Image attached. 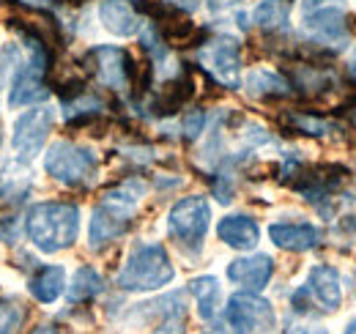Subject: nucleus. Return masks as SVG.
<instances>
[{"label": "nucleus", "mask_w": 356, "mask_h": 334, "mask_svg": "<svg viewBox=\"0 0 356 334\" xmlns=\"http://www.w3.org/2000/svg\"><path fill=\"white\" fill-rule=\"evenodd\" d=\"M104 291V280L93 266H80L69 285V304H86Z\"/></svg>", "instance_id": "obj_21"}, {"label": "nucleus", "mask_w": 356, "mask_h": 334, "mask_svg": "<svg viewBox=\"0 0 356 334\" xmlns=\"http://www.w3.org/2000/svg\"><path fill=\"white\" fill-rule=\"evenodd\" d=\"M285 334H329V332L321 329V326H293V329H288Z\"/></svg>", "instance_id": "obj_29"}, {"label": "nucleus", "mask_w": 356, "mask_h": 334, "mask_svg": "<svg viewBox=\"0 0 356 334\" xmlns=\"http://www.w3.org/2000/svg\"><path fill=\"white\" fill-rule=\"evenodd\" d=\"M173 277H176V269L162 244H137L129 252L124 269L118 271L115 285L121 291L148 293L170 285Z\"/></svg>", "instance_id": "obj_3"}, {"label": "nucleus", "mask_w": 356, "mask_h": 334, "mask_svg": "<svg viewBox=\"0 0 356 334\" xmlns=\"http://www.w3.org/2000/svg\"><path fill=\"white\" fill-rule=\"evenodd\" d=\"M293 0H261L252 11V22L264 31H282L288 25Z\"/></svg>", "instance_id": "obj_22"}, {"label": "nucleus", "mask_w": 356, "mask_h": 334, "mask_svg": "<svg viewBox=\"0 0 356 334\" xmlns=\"http://www.w3.org/2000/svg\"><path fill=\"white\" fill-rule=\"evenodd\" d=\"M33 334H63L60 326H55V324H44V326H39Z\"/></svg>", "instance_id": "obj_30"}, {"label": "nucleus", "mask_w": 356, "mask_h": 334, "mask_svg": "<svg viewBox=\"0 0 356 334\" xmlns=\"http://www.w3.org/2000/svg\"><path fill=\"white\" fill-rule=\"evenodd\" d=\"M88 69L96 74V80L110 88V90H134L137 96L143 93V85L137 77V63L132 55L121 47H93L86 55Z\"/></svg>", "instance_id": "obj_7"}, {"label": "nucleus", "mask_w": 356, "mask_h": 334, "mask_svg": "<svg viewBox=\"0 0 356 334\" xmlns=\"http://www.w3.org/2000/svg\"><path fill=\"white\" fill-rule=\"evenodd\" d=\"M25 324V307L14 299H0V334H19Z\"/></svg>", "instance_id": "obj_24"}, {"label": "nucleus", "mask_w": 356, "mask_h": 334, "mask_svg": "<svg viewBox=\"0 0 356 334\" xmlns=\"http://www.w3.org/2000/svg\"><path fill=\"white\" fill-rule=\"evenodd\" d=\"M291 304H293V312L299 315L312 312V307H321V312H337L343 304V283H340L337 269L312 266L307 283L293 293Z\"/></svg>", "instance_id": "obj_8"}, {"label": "nucleus", "mask_w": 356, "mask_h": 334, "mask_svg": "<svg viewBox=\"0 0 356 334\" xmlns=\"http://www.w3.org/2000/svg\"><path fill=\"white\" fill-rule=\"evenodd\" d=\"M203 126H206V113L203 110H189L181 121V132H184L186 140H195V137H200Z\"/></svg>", "instance_id": "obj_25"}, {"label": "nucleus", "mask_w": 356, "mask_h": 334, "mask_svg": "<svg viewBox=\"0 0 356 334\" xmlns=\"http://www.w3.org/2000/svg\"><path fill=\"white\" fill-rule=\"evenodd\" d=\"M209 225H211V203L200 195L178 200L168 214V233L186 255H197L203 250Z\"/></svg>", "instance_id": "obj_5"}, {"label": "nucleus", "mask_w": 356, "mask_h": 334, "mask_svg": "<svg viewBox=\"0 0 356 334\" xmlns=\"http://www.w3.org/2000/svg\"><path fill=\"white\" fill-rule=\"evenodd\" d=\"M282 124L288 126L291 132L312 134V137H321V134H329V132H337L340 129V124H334L329 118H318V116H307V113H285L282 116Z\"/></svg>", "instance_id": "obj_23"}, {"label": "nucleus", "mask_w": 356, "mask_h": 334, "mask_svg": "<svg viewBox=\"0 0 356 334\" xmlns=\"http://www.w3.org/2000/svg\"><path fill=\"white\" fill-rule=\"evenodd\" d=\"M165 3L176 6V8H181V11H195V8L200 6V0H165Z\"/></svg>", "instance_id": "obj_28"}, {"label": "nucleus", "mask_w": 356, "mask_h": 334, "mask_svg": "<svg viewBox=\"0 0 356 334\" xmlns=\"http://www.w3.org/2000/svg\"><path fill=\"white\" fill-rule=\"evenodd\" d=\"M217 236L220 241L233 247L238 252H247V250H255L258 241H261V228L252 216H244V214H230L220 219L217 225Z\"/></svg>", "instance_id": "obj_15"}, {"label": "nucleus", "mask_w": 356, "mask_h": 334, "mask_svg": "<svg viewBox=\"0 0 356 334\" xmlns=\"http://www.w3.org/2000/svg\"><path fill=\"white\" fill-rule=\"evenodd\" d=\"M209 334H214V332H209Z\"/></svg>", "instance_id": "obj_35"}, {"label": "nucleus", "mask_w": 356, "mask_h": 334, "mask_svg": "<svg viewBox=\"0 0 356 334\" xmlns=\"http://www.w3.org/2000/svg\"><path fill=\"white\" fill-rule=\"evenodd\" d=\"M44 170L63 186H86L99 173V159L86 145L58 140L47 148Z\"/></svg>", "instance_id": "obj_6"}, {"label": "nucleus", "mask_w": 356, "mask_h": 334, "mask_svg": "<svg viewBox=\"0 0 356 334\" xmlns=\"http://www.w3.org/2000/svg\"><path fill=\"white\" fill-rule=\"evenodd\" d=\"M346 334H356V318L348 324V326H346Z\"/></svg>", "instance_id": "obj_33"}, {"label": "nucleus", "mask_w": 356, "mask_h": 334, "mask_svg": "<svg viewBox=\"0 0 356 334\" xmlns=\"http://www.w3.org/2000/svg\"><path fill=\"white\" fill-rule=\"evenodd\" d=\"M28 3H36V6H39V3H42V0H28Z\"/></svg>", "instance_id": "obj_34"}, {"label": "nucleus", "mask_w": 356, "mask_h": 334, "mask_svg": "<svg viewBox=\"0 0 356 334\" xmlns=\"http://www.w3.org/2000/svg\"><path fill=\"white\" fill-rule=\"evenodd\" d=\"M247 93L255 96V99H268V96H288L291 93V83L277 74V72H268V69H252L247 74Z\"/></svg>", "instance_id": "obj_20"}, {"label": "nucleus", "mask_w": 356, "mask_h": 334, "mask_svg": "<svg viewBox=\"0 0 356 334\" xmlns=\"http://www.w3.org/2000/svg\"><path fill=\"white\" fill-rule=\"evenodd\" d=\"M52 126H55V110L52 107L42 104V107L25 110L17 118L14 129H11V148H14V154L19 159H25V162H33V157L42 154Z\"/></svg>", "instance_id": "obj_9"}, {"label": "nucleus", "mask_w": 356, "mask_h": 334, "mask_svg": "<svg viewBox=\"0 0 356 334\" xmlns=\"http://www.w3.org/2000/svg\"><path fill=\"white\" fill-rule=\"evenodd\" d=\"M326 3H329V0H307V11H310V8H318V6H326Z\"/></svg>", "instance_id": "obj_32"}, {"label": "nucleus", "mask_w": 356, "mask_h": 334, "mask_svg": "<svg viewBox=\"0 0 356 334\" xmlns=\"http://www.w3.org/2000/svg\"><path fill=\"white\" fill-rule=\"evenodd\" d=\"M25 233L31 244L44 255L69 250L80 236V209L60 200L33 203L25 216Z\"/></svg>", "instance_id": "obj_2"}, {"label": "nucleus", "mask_w": 356, "mask_h": 334, "mask_svg": "<svg viewBox=\"0 0 356 334\" xmlns=\"http://www.w3.org/2000/svg\"><path fill=\"white\" fill-rule=\"evenodd\" d=\"M99 19H102L104 31L118 39H129L134 33H140V28H143V19L129 0H102Z\"/></svg>", "instance_id": "obj_14"}, {"label": "nucleus", "mask_w": 356, "mask_h": 334, "mask_svg": "<svg viewBox=\"0 0 356 334\" xmlns=\"http://www.w3.org/2000/svg\"><path fill=\"white\" fill-rule=\"evenodd\" d=\"M33 189V170L31 162L14 157L0 167V198L8 203H19L31 195Z\"/></svg>", "instance_id": "obj_16"}, {"label": "nucleus", "mask_w": 356, "mask_h": 334, "mask_svg": "<svg viewBox=\"0 0 356 334\" xmlns=\"http://www.w3.org/2000/svg\"><path fill=\"white\" fill-rule=\"evenodd\" d=\"M274 274V260L268 255H247V257H236L227 263V280L247 293H261L271 283Z\"/></svg>", "instance_id": "obj_12"}, {"label": "nucleus", "mask_w": 356, "mask_h": 334, "mask_svg": "<svg viewBox=\"0 0 356 334\" xmlns=\"http://www.w3.org/2000/svg\"><path fill=\"white\" fill-rule=\"evenodd\" d=\"M151 334H184V321L181 318H165Z\"/></svg>", "instance_id": "obj_27"}, {"label": "nucleus", "mask_w": 356, "mask_h": 334, "mask_svg": "<svg viewBox=\"0 0 356 334\" xmlns=\"http://www.w3.org/2000/svg\"><path fill=\"white\" fill-rule=\"evenodd\" d=\"M143 195H145V184L137 178H129V181L113 186L110 192H104L102 203L90 214V250H104L107 244H113L115 239H121L129 230Z\"/></svg>", "instance_id": "obj_1"}, {"label": "nucleus", "mask_w": 356, "mask_h": 334, "mask_svg": "<svg viewBox=\"0 0 356 334\" xmlns=\"http://www.w3.org/2000/svg\"><path fill=\"white\" fill-rule=\"evenodd\" d=\"M203 69L225 88H238L241 80V47L230 36H217L197 52Z\"/></svg>", "instance_id": "obj_10"}, {"label": "nucleus", "mask_w": 356, "mask_h": 334, "mask_svg": "<svg viewBox=\"0 0 356 334\" xmlns=\"http://www.w3.org/2000/svg\"><path fill=\"white\" fill-rule=\"evenodd\" d=\"M302 28L312 42L323 44V47L326 44L340 47L348 39V14L337 6H318V8H310L305 14Z\"/></svg>", "instance_id": "obj_11"}, {"label": "nucleus", "mask_w": 356, "mask_h": 334, "mask_svg": "<svg viewBox=\"0 0 356 334\" xmlns=\"http://www.w3.org/2000/svg\"><path fill=\"white\" fill-rule=\"evenodd\" d=\"M348 77L356 83V52H354V58H351V63H348Z\"/></svg>", "instance_id": "obj_31"}, {"label": "nucleus", "mask_w": 356, "mask_h": 334, "mask_svg": "<svg viewBox=\"0 0 356 334\" xmlns=\"http://www.w3.org/2000/svg\"><path fill=\"white\" fill-rule=\"evenodd\" d=\"M189 293L195 296V304H197V312L203 321H214L217 312H220V301H222V288H220V280L211 277V274H203V277H195L189 283Z\"/></svg>", "instance_id": "obj_18"}, {"label": "nucleus", "mask_w": 356, "mask_h": 334, "mask_svg": "<svg viewBox=\"0 0 356 334\" xmlns=\"http://www.w3.org/2000/svg\"><path fill=\"white\" fill-rule=\"evenodd\" d=\"M11 63H19V49L14 44L0 49V85L6 83V77L11 74Z\"/></svg>", "instance_id": "obj_26"}, {"label": "nucleus", "mask_w": 356, "mask_h": 334, "mask_svg": "<svg viewBox=\"0 0 356 334\" xmlns=\"http://www.w3.org/2000/svg\"><path fill=\"white\" fill-rule=\"evenodd\" d=\"M277 326L274 307L258 293H236L230 296L214 334H266Z\"/></svg>", "instance_id": "obj_4"}, {"label": "nucleus", "mask_w": 356, "mask_h": 334, "mask_svg": "<svg viewBox=\"0 0 356 334\" xmlns=\"http://www.w3.org/2000/svg\"><path fill=\"white\" fill-rule=\"evenodd\" d=\"M268 239L274 247L288 252H310L321 244L323 233L315 228V225H307V222H274L268 228Z\"/></svg>", "instance_id": "obj_13"}, {"label": "nucleus", "mask_w": 356, "mask_h": 334, "mask_svg": "<svg viewBox=\"0 0 356 334\" xmlns=\"http://www.w3.org/2000/svg\"><path fill=\"white\" fill-rule=\"evenodd\" d=\"M63 291H66V271H63V266H42L31 277V293L42 304H52L55 299L63 296Z\"/></svg>", "instance_id": "obj_19"}, {"label": "nucleus", "mask_w": 356, "mask_h": 334, "mask_svg": "<svg viewBox=\"0 0 356 334\" xmlns=\"http://www.w3.org/2000/svg\"><path fill=\"white\" fill-rule=\"evenodd\" d=\"M192 96H195V80H192V74L181 72L173 80H168L165 88L154 96L151 110H154L156 116H173V113H178Z\"/></svg>", "instance_id": "obj_17"}]
</instances>
